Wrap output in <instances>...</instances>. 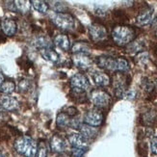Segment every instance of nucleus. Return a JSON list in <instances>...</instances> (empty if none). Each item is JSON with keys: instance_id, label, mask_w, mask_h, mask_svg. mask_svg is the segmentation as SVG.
<instances>
[{"instance_id": "f257e3e1", "label": "nucleus", "mask_w": 157, "mask_h": 157, "mask_svg": "<svg viewBox=\"0 0 157 157\" xmlns=\"http://www.w3.org/2000/svg\"><path fill=\"white\" fill-rule=\"evenodd\" d=\"M95 63L101 69L110 71H126L129 69L128 62L124 58H113L110 56H99L95 59Z\"/></svg>"}, {"instance_id": "f03ea898", "label": "nucleus", "mask_w": 157, "mask_h": 157, "mask_svg": "<svg viewBox=\"0 0 157 157\" xmlns=\"http://www.w3.org/2000/svg\"><path fill=\"white\" fill-rule=\"evenodd\" d=\"M111 36L117 45L125 46L133 42L136 37V32L130 26L118 25L113 29Z\"/></svg>"}, {"instance_id": "7ed1b4c3", "label": "nucleus", "mask_w": 157, "mask_h": 157, "mask_svg": "<svg viewBox=\"0 0 157 157\" xmlns=\"http://www.w3.org/2000/svg\"><path fill=\"white\" fill-rule=\"evenodd\" d=\"M16 151L24 157H36L38 151V144L28 136H21L15 142Z\"/></svg>"}, {"instance_id": "20e7f679", "label": "nucleus", "mask_w": 157, "mask_h": 157, "mask_svg": "<svg viewBox=\"0 0 157 157\" xmlns=\"http://www.w3.org/2000/svg\"><path fill=\"white\" fill-rule=\"evenodd\" d=\"M52 22L59 29L71 31L75 26L74 17L69 13H56L52 17Z\"/></svg>"}, {"instance_id": "39448f33", "label": "nucleus", "mask_w": 157, "mask_h": 157, "mask_svg": "<svg viewBox=\"0 0 157 157\" xmlns=\"http://www.w3.org/2000/svg\"><path fill=\"white\" fill-rule=\"evenodd\" d=\"M90 99L92 103L98 108H107L111 103L110 94L103 90H100V89H95L91 92Z\"/></svg>"}, {"instance_id": "423d86ee", "label": "nucleus", "mask_w": 157, "mask_h": 157, "mask_svg": "<svg viewBox=\"0 0 157 157\" xmlns=\"http://www.w3.org/2000/svg\"><path fill=\"white\" fill-rule=\"evenodd\" d=\"M89 34L91 39L94 43H99L104 40L107 38V30L106 28L99 23H93L89 27Z\"/></svg>"}, {"instance_id": "0eeeda50", "label": "nucleus", "mask_w": 157, "mask_h": 157, "mask_svg": "<svg viewBox=\"0 0 157 157\" xmlns=\"http://www.w3.org/2000/svg\"><path fill=\"white\" fill-rule=\"evenodd\" d=\"M84 122L88 125L98 127L103 122V114L99 110H90L84 116Z\"/></svg>"}, {"instance_id": "6e6552de", "label": "nucleus", "mask_w": 157, "mask_h": 157, "mask_svg": "<svg viewBox=\"0 0 157 157\" xmlns=\"http://www.w3.org/2000/svg\"><path fill=\"white\" fill-rule=\"evenodd\" d=\"M72 62L76 67L82 70V71H86L89 70L92 67L93 61L90 58V56L88 54L85 53H75L73 54L72 56Z\"/></svg>"}, {"instance_id": "1a4fd4ad", "label": "nucleus", "mask_w": 157, "mask_h": 157, "mask_svg": "<svg viewBox=\"0 0 157 157\" xmlns=\"http://www.w3.org/2000/svg\"><path fill=\"white\" fill-rule=\"evenodd\" d=\"M70 82H71V87L74 90H76L78 92L86 91L89 88V86H90L88 78L86 77V75H84V74H82V73L74 74L73 76H71Z\"/></svg>"}, {"instance_id": "9d476101", "label": "nucleus", "mask_w": 157, "mask_h": 157, "mask_svg": "<svg viewBox=\"0 0 157 157\" xmlns=\"http://www.w3.org/2000/svg\"><path fill=\"white\" fill-rule=\"evenodd\" d=\"M114 87L115 94L118 98H122L126 91L125 78L121 73H117L114 77Z\"/></svg>"}, {"instance_id": "9b49d317", "label": "nucleus", "mask_w": 157, "mask_h": 157, "mask_svg": "<svg viewBox=\"0 0 157 157\" xmlns=\"http://www.w3.org/2000/svg\"><path fill=\"white\" fill-rule=\"evenodd\" d=\"M50 147L53 152L63 153L67 148V142L62 136L53 135L50 140Z\"/></svg>"}, {"instance_id": "f8f14e48", "label": "nucleus", "mask_w": 157, "mask_h": 157, "mask_svg": "<svg viewBox=\"0 0 157 157\" xmlns=\"http://www.w3.org/2000/svg\"><path fill=\"white\" fill-rule=\"evenodd\" d=\"M152 17H153V9L147 8L141 11V13L137 16V17H136V23L139 26L148 25L152 21Z\"/></svg>"}, {"instance_id": "ddd939ff", "label": "nucleus", "mask_w": 157, "mask_h": 157, "mask_svg": "<svg viewBox=\"0 0 157 157\" xmlns=\"http://www.w3.org/2000/svg\"><path fill=\"white\" fill-rule=\"evenodd\" d=\"M69 143L73 147L88 148V140L80 133H71L69 136Z\"/></svg>"}, {"instance_id": "4468645a", "label": "nucleus", "mask_w": 157, "mask_h": 157, "mask_svg": "<svg viewBox=\"0 0 157 157\" xmlns=\"http://www.w3.org/2000/svg\"><path fill=\"white\" fill-rule=\"evenodd\" d=\"M1 29L6 36H13L17 32V23L13 19L4 18L1 21Z\"/></svg>"}, {"instance_id": "2eb2a0df", "label": "nucleus", "mask_w": 157, "mask_h": 157, "mask_svg": "<svg viewBox=\"0 0 157 157\" xmlns=\"http://www.w3.org/2000/svg\"><path fill=\"white\" fill-rule=\"evenodd\" d=\"M0 104H1V107L5 109V110L13 111V110H16L18 107V101L13 97L4 95V97H2L1 99H0Z\"/></svg>"}, {"instance_id": "dca6fc26", "label": "nucleus", "mask_w": 157, "mask_h": 157, "mask_svg": "<svg viewBox=\"0 0 157 157\" xmlns=\"http://www.w3.org/2000/svg\"><path fill=\"white\" fill-rule=\"evenodd\" d=\"M93 80L94 81V83L98 86L100 87H106L109 86L111 83L110 77H109L108 74L102 72V71H94L92 74Z\"/></svg>"}, {"instance_id": "f3484780", "label": "nucleus", "mask_w": 157, "mask_h": 157, "mask_svg": "<svg viewBox=\"0 0 157 157\" xmlns=\"http://www.w3.org/2000/svg\"><path fill=\"white\" fill-rule=\"evenodd\" d=\"M79 133L87 140H90V139H94V137H97L98 131L97 127L83 124L79 125Z\"/></svg>"}, {"instance_id": "a211bd4d", "label": "nucleus", "mask_w": 157, "mask_h": 157, "mask_svg": "<svg viewBox=\"0 0 157 157\" xmlns=\"http://www.w3.org/2000/svg\"><path fill=\"white\" fill-rule=\"evenodd\" d=\"M53 44H55L57 47H59L62 50H69L71 48V43L70 39L65 34H59L53 40Z\"/></svg>"}, {"instance_id": "6ab92c4d", "label": "nucleus", "mask_w": 157, "mask_h": 157, "mask_svg": "<svg viewBox=\"0 0 157 157\" xmlns=\"http://www.w3.org/2000/svg\"><path fill=\"white\" fill-rule=\"evenodd\" d=\"M40 55H42L46 61L53 64H58L60 62V55L52 48H46L40 50Z\"/></svg>"}, {"instance_id": "aec40b11", "label": "nucleus", "mask_w": 157, "mask_h": 157, "mask_svg": "<svg viewBox=\"0 0 157 157\" xmlns=\"http://www.w3.org/2000/svg\"><path fill=\"white\" fill-rule=\"evenodd\" d=\"M72 119L71 118V116H69L67 113L62 112L57 116V124L60 127H67L71 126L72 124Z\"/></svg>"}, {"instance_id": "412c9836", "label": "nucleus", "mask_w": 157, "mask_h": 157, "mask_svg": "<svg viewBox=\"0 0 157 157\" xmlns=\"http://www.w3.org/2000/svg\"><path fill=\"white\" fill-rule=\"evenodd\" d=\"M71 51L75 54V53H85L89 54L91 51L90 46H89L86 43L84 42H76L74 43V44L71 46Z\"/></svg>"}, {"instance_id": "4be33fe9", "label": "nucleus", "mask_w": 157, "mask_h": 157, "mask_svg": "<svg viewBox=\"0 0 157 157\" xmlns=\"http://www.w3.org/2000/svg\"><path fill=\"white\" fill-rule=\"evenodd\" d=\"M30 3L33 6V8L40 13H47V11H48V9H49L48 4H47L45 1H40V0H32V1H30Z\"/></svg>"}, {"instance_id": "5701e85b", "label": "nucleus", "mask_w": 157, "mask_h": 157, "mask_svg": "<svg viewBox=\"0 0 157 157\" xmlns=\"http://www.w3.org/2000/svg\"><path fill=\"white\" fill-rule=\"evenodd\" d=\"M13 4H15V11L21 13H28L31 6L30 1H13Z\"/></svg>"}, {"instance_id": "b1692460", "label": "nucleus", "mask_w": 157, "mask_h": 157, "mask_svg": "<svg viewBox=\"0 0 157 157\" xmlns=\"http://www.w3.org/2000/svg\"><path fill=\"white\" fill-rule=\"evenodd\" d=\"M35 45L38 48H40V50H42V49H46V48H51L52 44L46 37H39L35 40Z\"/></svg>"}, {"instance_id": "393cba45", "label": "nucleus", "mask_w": 157, "mask_h": 157, "mask_svg": "<svg viewBox=\"0 0 157 157\" xmlns=\"http://www.w3.org/2000/svg\"><path fill=\"white\" fill-rule=\"evenodd\" d=\"M16 89V84L13 81H4L3 83L0 85V92H2L3 94H12Z\"/></svg>"}, {"instance_id": "a878e982", "label": "nucleus", "mask_w": 157, "mask_h": 157, "mask_svg": "<svg viewBox=\"0 0 157 157\" xmlns=\"http://www.w3.org/2000/svg\"><path fill=\"white\" fill-rule=\"evenodd\" d=\"M144 47H145V44L142 42H140V40H137V42H132L128 44L127 51L130 53H138L144 49Z\"/></svg>"}, {"instance_id": "bb28decb", "label": "nucleus", "mask_w": 157, "mask_h": 157, "mask_svg": "<svg viewBox=\"0 0 157 157\" xmlns=\"http://www.w3.org/2000/svg\"><path fill=\"white\" fill-rule=\"evenodd\" d=\"M155 111H149L147 113H146L143 117V121H145L146 124H152L153 121L155 120Z\"/></svg>"}, {"instance_id": "cd10ccee", "label": "nucleus", "mask_w": 157, "mask_h": 157, "mask_svg": "<svg viewBox=\"0 0 157 157\" xmlns=\"http://www.w3.org/2000/svg\"><path fill=\"white\" fill-rule=\"evenodd\" d=\"M37 155H38V157H46L47 156V147L44 142H40L38 145Z\"/></svg>"}, {"instance_id": "c85d7f7f", "label": "nucleus", "mask_w": 157, "mask_h": 157, "mask_svg": "<svg viewBox=\"0 0 157 157\" xmlns=\"http://www.w3.org/2000/svg\"><path fill=\"white\" fill-rule=\"evenodd\" d=\"M88 148L85 147H72L71 154L73 157H82L87 151Z\"/></svg>"}, {"instance_id": "c756f323", "label": "nucleus", "mask_w": 157, "mask_h": 157, "mask_svg": "<svg viewBox=\"0 0 157 157\" xmlns=\"http://www.w3.org/2000/svg\"><path fill=\"white\" fill-rule=\"evenodd\" d=\"M29 89V81L28 80H22L19 82L18 84V91L19 92H26Z\"/></svg>"}, {"instance_id": "7c9ffc66", "label": "nucleus", "mask_w": 157, "mask_h": 157, "mask_svg": "<svg viewBox=\"0 0 157 157\" xmlns=\"http://www.w3.org/2000/svg\"><path fill=\"white\" fill-rule=\"evenodd\" d=\"M53 3H55L53 5V9L54 11H56L57 13H65V6L62 4V2H58V1H54Z\"/></svg>"}, {"instance_id": "2f4dec72", "label": "nucleus", "mask_w": 157, "mask_h": 157, "mask_svg": "<svg viewBox=\"0 0 157 157\" xmlns=\"http://www.w3.org/2000/svg\"><path fill=\"white\" fill-rule=\"evenodd\" d=\"M151 151L153 153V154H157V137H153L151 138Z\"/></svg>"}, {"instance_id": "473e14b6", "label": "nucleus", "mask_w": 157, "mask_h": 157, "mask_svg": "<svg viewBox=\"0 0 157 157\" xmlns=\"http://www.w3.org/2000/svg\"><path fill=\"white\" fill-rule=\"evenodd\" d=\"M135 95H136L135 91H133L130 89V90H126L125 91V93H124V97H122V98H124L126 99H133L135 98Z\"/></svg>"}, {"instance_id": "72a5a7b5", "label": "nucleus", "mask_w": 157, "mask_h": 157, "mask_svg": "<svg viewBox=\"0 0 157 157\" xmlns=\"http://www.w3.org/2000/svg\"><path fill=\"white\" fill-rule=\"evenodd\" d=\"M4 82V75H3V73H2V71H0V85H1L2 83Z\"/></svg>"}, {"instance_id": "f704fd0d", "label": "nucleus", "mask_w": 157, "mask_h": 157, "mask_svg": "<svg viewBox=\"0 0 157 157\" xmlns=\"http://www.w3.org/2000/svg\"><path fill=\"white\" fill-rule=\"evenodd\" d=\"M3 110H2V107H0V117H1V116L3 115Z\"/></svg>"}, {"instance_id": "c9c22d12", "label": "nucleus", "mask_w": 157, "mask_h": 157, "mask_svg": "<svg viewBox=\"0 0 157 157\" xmlns=\"http://www.w3.org/2000/svg\"><path fill=\"white\" fill-rule=\"evenodd\" d=\"M0 157H6V156H5V155H4V154L1 152V151H0Z\"/></svg>"}, {"instance_id": "e433bc0d", "label": "nucleus", "mask_w": 157, "mask_h": 157, "mask_svg": "<svg viewBox=\"0 0 157 157\" xmlns=\"http://www.w3.org/2000/svg\"><path fill=\"white\" fill-rule=\"evenodd\" d=\"M155 86H156V88H157V80H155Z\"/></svg>"}, {"instance_id": "4c0bfd02", "label": "nucleus", "mask_w": 157, "mask_h": 157, "mask_svg": "<svg viewBox=\"0 0 157 157\" xmlns=\"http://www.w3.org/2000/svg\"><path fill=\"white\" fill-rule=\"evenodd\" d=\"M59 157H67V156H64V155H60Z\"/></svg>"}, {"instance_id": "58836bf2", "label": "nucleus", "mask_w": 157, "mask_h": 157, "mask_svg": "<svg viewBox=\"0 0 157 157\" xmlns=\"http://www.w3.org/2000/svg\"><path fill=\"white\" fill-rule=\"evenodd\" d=\"M155 35H156V37H157V29H156V31H155Z\"/></svg>"}]
</instances>
